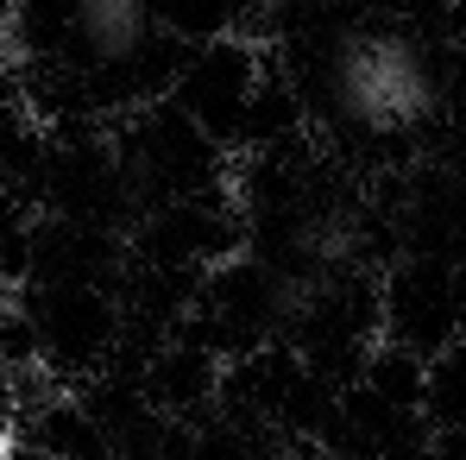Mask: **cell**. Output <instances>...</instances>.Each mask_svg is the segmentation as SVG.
Returning a JSON list of instances; mask_svg holds the SVG:
<instances>
[{"label":"cell","instance_id":"cell-1","mask_svg":"<svg viewBox=\"0 0 466 460\" xmlns=\"http://www.w3.org/2000/svg\"><path fill=\"white\" fill-rule=\"evenodd\" d=\"M334 101L366 133H403L429 114V77L410 45L397 38H353L334 57Z\"/></svg>","mask_w":466,"mask_h":460},{"label":"cell","instance_id":"cell-2","mask_svg":"<svg viewBox=\"0 0 466 460\" xmlns=\"http://www.w3.org/2000/svg\"><path fill=\"white\" fill-rule=\"evenodd\" d=\"M76 6L82 38L101 51V57H127L146 45V26H152V0H70Z\"/></svg>","mask_w":466,"mask_h":460}]
</instances>
